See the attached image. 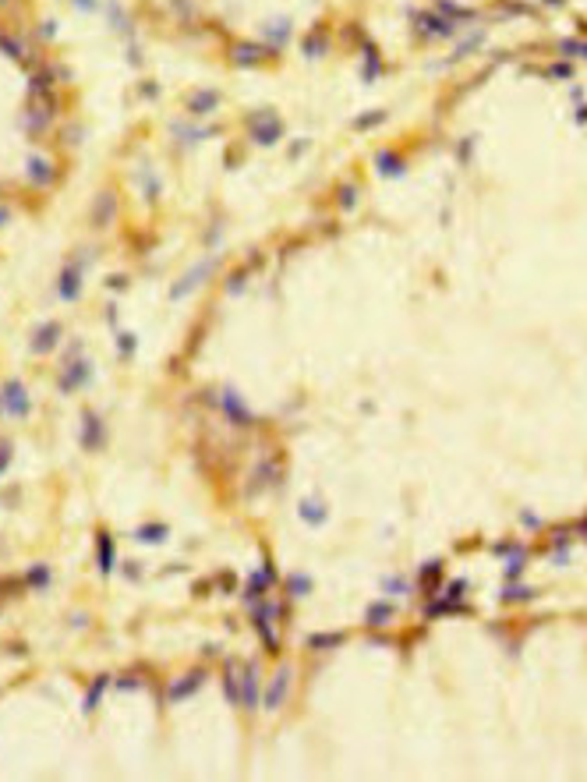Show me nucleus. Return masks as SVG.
<instances>
[{"label":"nucleus","instance_id":"1","mask_svg":"<svg viewBox=\"0 0 587 782\" xmlns=\"http://www.w3.org/2000/svg\"><path fill=\"white\" fill-rule=\"evenodd\" d=\"M248 135H251L255 145L269 149V145H276L283 138V121L276 117V110H255L248 117Z\"/></svg>","mask_w":587,"mask_h":782},{"label":"nucleus","instance_id":"2","mask_svg":"<svg viewBox=\"0 0 587 782\" xmlns=\"http://www.w3.org/2000/svg\"><path fill=\"white\" fill-rule=\"evenodd\" d=\"M0 407H4V414H11V418H28L32 397H28V389H25L22 379H8L4 386H0Z\"/></svg>","mask_w":587,"mask_h":782},{"label":"nucleus","instance_id":"3","mask_svg":"<svg viewBox=\"0 0 587 782\" xmlns=\"http://www.w3.org/2000/svg\"><path fill=\"white\" fill-rule=\"evenodd\" d=\"M92 382V361H85L82 355H74V358H67V365H64V375H60V393H74V389H82V386H89Z\"/></svg>","mask_w":587,"mask_h":782},{"label":"nucleus","instance_id":"4","mask_svg":"<svg viewBox=\"0 0 587 782\" xmlns=\"http://www.w3.org/2000/svg\"><path fill=\"white\" fill-rule=\"evenodd\" d=\"M82 269H85V259H71L60 269V277H57L60 301H78V294H82Z\"/></svg>","mask_w":587,"mask_h":782},{"label":"nucleus","instance_id":"5","mask_svg":"<svg viewBox=\"0 0 587 782\" xmlns=\"http://www.w3.org/2000/svg\"><path fill=\"white\" fill-rule=\"evenodd\" d=\"M269 57H272V47L251 43V39H241V43H233V50H230V60L238 64V67H258V64H265Z\"/></svg>","mask_w":587,"mask_h":782},{"label":"nucleus","instance_id":"6","mask_svg":"<svg viewBox=\"0 0 587 782\" xmlns=\"http://www.w3.org/2000/svg\"><path fill=\"white\" fill-rule=\"evenodd\" d=\"M53 106H57L53 96H50V99H32V106H28L25 117H22V128L32 131V135H35V131H47L50 121H53Z\"/></svg>","mask_w":587,"mask_h":782},{"label":"nucleus","instance_id":"7","mask_svg":"<svg viewBox=\"0 0 587 782\" xmlns=\"http://www.w3.org/2000/svg\"><path fill=\"white\" fill-rule=\"evenodd\" d=\"M117 209H121V202H117V195H113V191H99V195H96V202H92V209H89L92 227H96V230H110V227H113V220H117Z\"/></svg>","mask_w":587,"mask_h":782},{"label":"nucleus","instance_id":"8","mask_svg":"<svg viewBox=\"0 0 587 782\" xmlns=\"http://www.w3.org/2000/svg\"><path fill=\"white\" fill-rule=\"evenodd\" d=\"M287 694H290V666H280V673L269 680V687H265V694H262L265 712H276L283 701H287Z\"/></svg>","mask_w":587,"mask_h":782},{"label":"nucleus","instance_id":"9","mask_svg":"<svg viewBox=\"0 0 587 782\" xmlns=\"http://www.w3.org/2000/svg\"><path fill=\"white\" fill-rule=\"evenodd\" d=\"M220 407H223V414H226L233 425H241V428H251V425H255V414L248 411V404L241 400V393H233V389H223Z\"/></svg>","mask_w":587,"mask_h":782},{"label":"nucleus","instance_id":"10","mask_svg":"<svg viewBox=\"0 0 587 782\" xmlns=\"http://www.w3.org/2000/svg\"><path fill=\"white\" fill-rule=\"evenodd\" d=\"M216 106H220V92L216 89H195V92H188V99H184V110H188V117H209V113H216Z\"/></svg>","mask_w":587,"mask_h":782},{"label":"nucleus","instance_id":"11","mask_svg":"<svg viewBox=\"0 0 587 782\" xmlns=\"http://www.w3.org/2000/svg\"><path fill=\"white\" fill-rule=\"evenodd\" d=\"M25 177H28V184H32V188H50V184L57 181V167L47 160V156H28V163H25Z\"/></svg>","mask_w":587,"mask_h":782},{"label":"nucleus","instance_id":"12","mask_svg":"<svg viewBox=\"0 0 587 782\" xmlns=\"http://www.w3.org/2000/svg\"><path fill=\"white\" fill-rule=\"evenodd\" d=\"M213 266H216V262H199V266H195V269L188 272V277H181V280H177V287L170 291V298L177 301V298H188L191 291H199V287H202V280H209Z\"/></svg>","mask_w":587,"mask_h":782},{"label":"nucleus","instance_id":"13","mask_svg":"<svg viewBox=\"0 0 587 782\" xmlns=\"http://www.w3.org/2000/svg\"><path fill=\"white\" fill-rule=\"evenodd\" d=\"M60 336H64V326L60 323H43L35 329V336H32V355H50V350L60 343Z\"/></svg>","mask_w":587,"mask_h":782},{"label":"nucleus","instance_id":"14","mask_svg":"<svg viewBox=\"0 0 587 782\" xmlns=\"http://www.w3.org/2000/svg\"><path fill=\"white\" fill-rule=\"evenodd\" d=\"M241 705H245V712L258 708V666L255 662H248L245 676H241Z\"/></svg>","mask_w":587,"mask_h":782},{"label":"nucleus","instance_id":"15","mask_svg":"<svg viewBox=\"0 0 587 782\" xmlns=\"http://www.w3.org/2000/svg\"><path fill=\"white\" fill-rule=\"evenodd\" d=\"M417 32L424 35V39H449L456 28H453V22L449 18H436V15H421L417 18Z\"/></svg>","mask_w":587,"mask_h":782},{"label":"nucleus","instance_id":"16","mask_svg":"<svg viewBox=\"0 0 587 782\" xmlns=\"http://www.w3.org/2000/svg\"><path fill=\"white\" fill-rule=\"evenodd\" d=\"M85 432H82V446L85 450H99L103 446V421H99V414H92V411H85Z\"/></svg>","mask_w":587,"mask_h":782},{"label":"nucleus","instance_id":"17","mask_svg":"<svg viewBox=\"0 0 587 782\" xmlns=\"http://www.w3.org/2000/svg\"><path fill=\"white\" fill-rule=\"evenodd\" d=\"M0 50H4L11 60H22V64H28V47L22 43L18 35H8V32H0Z\"/></svg>","mask_w":587,"mask_h":782},{"label":"nucleus","instance_id":"18","mask_svg":"<svg viewBox=\"0 0 587 782\" xmlns=\"http://www.w3.org/2000/svg\"><path fill=\"white\" fill-rule=\"evenodd\" d=\"M375 167H379L386 177H400V174H404V160H400L397 152H389V149H382V152L375 156Z\"/></svg>","mask_w":587,"mask_h":782},{"label":"nucleus","instance_id":"19","mask_svg":"<svg viewBox=\"0 0 587 782\" xmlns=\"http://www.w3.org/2000/svg\"><path fill=\"white\" fill-rule=\"evenodd\" d=\"M262 28H265L262 35H265V39H269V43H272V50H280V47L287 43V39L294 35L290 22H272V25H262Z\"/></svg>","mask_w":587,"mask_h":782},{"label":"nucleus","instance_id":"20","mask_svg":"<svg viewBox=\"0 0 587 782\" xmlns=\"http://www.w3.org/2000/svg\"><path fill=\"white\" fill-rule=\"evenodd\" d=\"M96 553H99V573H110L113 570V538L106 531H99V538H96Z\"/></svg>","mask_w":587,"mask_h":782},{"label":"nucleus","instance_id":"21","mask_svg":"<svg viewBox=\"0 0 587 782\" xmlns=\"http://www.w3.org/2000/svg\"><path fill=\"white\" fill-rule=\"evenodd\" d=\"M167 535H170V528H167V524H145V528H138V531H135V538H138L142 545H152V541L160 545V541H167Z\"/></svg>","mask_w":587,"mask_h":782},{"label":"nucleus","instance_id":"22","mask_svg":"<svg viewBox=\"0 0 587 782\" xmlns=\"http://www.w3.org/2000/svg\"><path fill=\"white\" fill-rule=\"evenodd\" d=\"M202 676H206L202 669H195L191 676H184V683H174V690H170V701H181V697L195 694V690H199V687H202Z\"/></svg>","mask_w":587,"mask_h":782},{"label":"nucleus","instance_id":"23","mask_svg":"<svg viewBox=\"0 0 587 782\" xmlns=\"http://www.w3.org/2000/svg\"><path fill=\"white\" fill-rule=\"evenodd\" d=\"M389 616H393V605H389V602H382V605H372V609H368V627H386V623H389Z\"/></svg>","mask_w":587,"mask_h":782},{"label":"nucleus","instance_id":"24","mask_svg":"<svg viewBox=\"0 0 587 782\" xmlns=\"http://www.w3.org/2000/svg\"><path fill=\"white\" fill-rule=\"evenodd\" d=\"M28 584H32V588H47V584H50V567L47 563H35L28 570Z\"/></svg>","mask_w":587,"mask_h":782},{"label":"nucleus","instance_id":"25","mask_svg":"<svg viewBox=\"0 0 587 782\" xmlns=\"http://www.w3.org/2000/svg\"><path fill=\"white\" fill-rule=\"evenodd\" d=\"M382 121H386L382 110H368L365 117H358V121H354V131H368V128H375V124H382Z\"/></svg>","mask_w":587,"mask_h":782},{"label":"nucleus","instance_id":"26","mask_svg":"<svg viewBox=\"0 0 587 782\" xmlns=\"http://www.w3.org/2000/svg\"><path fill=\"white\" fill-rule=\"evenodd\" d=\"M358 195H361L358 184H343L340 188V209H354L358 206Z\"/></svg>","mask_w":587,"mask_h":782},{"label":"nucleus","instance_id":"27","mask_svg":"<svg viewBox=\"0 0 587 782\" xmlns=\"http://www.w3.org/2000/svg\"><path fill=\"white\" fill-rule=\"evenodd\" d=\"M301 517H304L308 524H319V521H326V506H319V503H304Z\"/></svg>","mask_w":587,"mask_h":782},{"label":"nucleus","instance_id":"28","mask_svg":"<svg viewBox=\"0 0 587 782\" xmlns=\"http://www.w3.org/2000/svg\"><path fill=\"white\" fill-rule=\"evenodd\" d=\"M103 687H106V676H99L96 683H92V690H89V697H85V712H92L96 705H99V697H103Z\"/></svg>","mask_w":587,"mask_h":782},{"label":"nucleus","instance_id":"29","mask_svg":"<svg viewBox=\"0 0 587 782\" xmlns=\"http://www.w3.org/2000/svg\"><path fill=\"white\" fill-rule=\"evenodd\" d=\"M290 592H297V598H304V595L311 592V577H304V573H294V577H290Z\"/></svg>","mask_w":587,"mask_h":782},{"label":"nucleus","instance_id":"30","mask_svg":"<svg viewBox=\"0 0 587 782\" xmlns=\"http://www.w3.org/2000/svg\"><path fill=\"white\" fill-rule=\"evenodd\" d=\"M340 641H343V634H326V637L315 634V637H311V648H333V644H340Z\"/></svg>","mask_w":587,"mask_h":782},{"label":"nucleus","instance_id":"31","mask_svg":"<svg viewBox=\"0 0 587 782\" xmlns=\"http://www.w3.org/2000/svg\"><path fill=\"white\" fill-rule=\"evenodd\" d=\"M117 350L131 358V355H135V336H131V333H121V336H117Z\"/></svg>","mask_w":587,"mask_h":782},{"label":"nucleus","instance_id":"32","mask_svg":"<svg viewBox=\"0 0 587 782\" xmlns=\"http://www.w3.org/2000/svg\"><path fill=\"white\" fill-rule=\"evenodd\" d=\"M520 570H524V553H520V556H513V560H510V567H506V577H517V573H520Z\"/></svg>","mask_w":587,"mask_h":782},{"label":"nucleus","instance_id":"33","mask_svg":"<svg viewBox=\"0 0 587 782\" xmlns=\"http://www.w3.org/2000/svg\"><path fill=\"white\" fill-rule=\"evenodd\" d=\"M8 464H11V446H8V443H0V475L8 471Z\"/></svg>","mask_w":587,"mask_h":782},{"label":"nucleus","instance_id":"34","mask_svg":"<svg viewBox=\"0 0 587 782\" xmlns=\"http://www.w3.org/2000/svg\"><path fill=\"white\" fill-rule=\"evenodd\" d=\"M534 592H527V588H510L506 592V602H517V598H531Z\"/></svg>","mask_w":587,"mask_h":782},{"label":"nucleus","instance_id":"35","mask_svg":"<svg viewBox=\"0 0 587 782\" xmlns=\"http://www.w3.org/2000/svg\"><path fill=\"white\" fill-rule=\"evenodd\" d=\"M563 50H566V54H584V57H587V43H563Z\"/></svg>","mask_w":587,"mask_h":782},{"label":"nucleus","instance_id":"36","mask_svg":"<svg viewBox=\"0 0 587 782\" xmlns=\"http://www.w3.org/2000/svg\"><path fill=\"white\" fill-rule=\"evenodd\" d=\"M74 8H82V11H96V0H74Z\"/></svg>","mask_w":587,"mask_h":782},{"label":"nucleus","instance_id":"37","mask_svg":"<svg viewBox=\"0 0 587 782\" xmlns=\"http://www.w3.org/2000/svg\"><path fill=\"white\" fill-rule=\"evenodd\" d=\"M8 220H11V213H8V209H4V206H0V227H4V223H8Z\"/></svg>","mask_w":587,"mask_h":782},{"label":"nucleus","instance_id":"38","mask_svg":"<svg viewBox=\"0 0 587 782\" xmlns=\"http://www.w3.org/2000/svg\"><path fill=\"white\" fill-rule=\"evenodd\" d=\"M4 4H11V0H0V8H4Z\"/></svg>","mask_w":587,"mask_h":782},{"label":"nucleus","instance_id":"39","mask_svg":"<svg viewBox=\"0 0 587 782\" xmlns=\"http://www.w3.org/2000/svg\"><path fill=\"white\" fill-rule=\"evenodd\" d=\"M0 411H4V407H0Z\"/></svg>","mask_w":587,"mask_h":782}]
</instances>
